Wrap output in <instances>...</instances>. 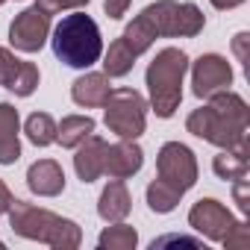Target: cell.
<instances>
[{
  "mask_svg": "<svg viewBox=\"0 0 250 250\" xmlns=\"http://www.w3.org/2000/svg\"><path fill=\"white\" fill-rule=\"evenodd\" d=\"M247 124H250V109L244 97L224 88L206 97V103L186 118V130L221 150H229L247 145Z\"/></svg>",
  "mask_w": 250,
  "mask_h": 250,
  "instance_id": "cell-1",
  "label": "cell"
},
{
  "mask_svg": "<svg viewBox=\"0 0 250 250\" xmlns=\"http://www.w3.org/2000/svg\"><path fill=\"white\" fill-rule=\"evenodd\" d=\"M6 215H9L12 232L21 238L42 241L47 247H56V250H74L83 244V229L77 221L62 218L50 209H42L30 200H12Z\"/></svg>",
  "mask_w": 250,
  "mask_h": 250,
  "instance_id": "cell-2",
  "label": "cell"
},
{
  "mask_svg": "<svg viewBox=\"0 0 250 250\" xmlns=\"http://www.w3.org/2000/svg\"><path fill=\"white\" fill-rule=\"evenodd\" d=\"M53 56L68 68H91L103 56V36L91 15L74 12L53 27Z\"/></svg>",
  "mask_w": 250,
  "mask_h": 250,
  "instance_id": "cell-3",
  "label": "cell"
},
{
  "mask_svg": "<svg viewBox=\"0 0 250 250\" xmlns=\"http://www.w3.org/2000/svg\"><path fill=\"white\" fill-rule=\"evenodd\" d=\"M188 71V56L180 47H162L145 74L147 91H150V109L156 118H174V112L183 103V80Z\"/></svg>",
  "mask_w": 250,
  "mask_h": 250,
  "instance_id": "cell-4",
  "label": "cell"
},
{
  "mask_svg": "<svg viewBox=\"0 0 250 250\" xmlns=\"http://www.w3.org/2000/svg\"><path fill=\"white\" fill-rule=\"evenodd\" d=\"M103 121H106L109 133H115L118 139L136 142L147 127V100H145V94L130 88V85L112 88L106 103H103Z\"/></svg>",
  "mask_w": 250,
  "mask_h": 250,
  "instance_id": "cell-5",
  "label": "cell"
},
{
  "mask_svg": "<svg viewBox=\"0 0 250 250\" xmlns=\"http://www.w3.org/2000/svg\"><path fill=\"white\" fill-rule=\"evenodd\" d=\"M142 18L150 24L156 39H194L206 27V15L194 3H177V0H156L142 9Z\"/></svg>",
  "mask_w": 250,
  "mask_h": 250,
  "instance_id": "cell-6",
  "label": "cell"
},
{
  "mask_svg": "<svg viewBox=\"0 0 250 250\" xmlns=\"http://www.w3.org/2000/svg\"><path fill=\"white\" fill-rule=\"evenodd\" d=\"M156 177L180 188L183 194L197 183V159L194 150L183 142H165L156 156Z\"/></svg>",
  "mask_w": 250,
  "mask_h": 250,
  "instance_id": "cell-7",
  "label": "cell"
},
{
  "mask_svg": "<svg viewBox=\"0 0 250 250\" xmlns=\"http://www.w3.org/2000/svg\"><path fill=\"white\" fill-rule=\"evenodd\" d=\"M50 36V15L39 6H30L18 12L9 24V44L18 53H39Z\"/></svg>",
  "mask_w": 250,
  "mask_h": 250,
  "instance_id": "cell-8",
  "label": "cell"
},
{
  "mask_svg": "<svg viewBox=\"0 0 250 250\" xmlns=\"http://www.w3.org/2000/svg\"><path fill=\"white\" fill-rule=\"evenodd\" d=\"M232 85V65L221 53H203L197 62H191V91L194 97L206 100L224 88Z\"/></svg>",
  "mask_w": 250,
  "mask_h": 250,
  "instance_id": "cell-9",
  "label": "cell"
},
{
  "mask_svg": "<svg viewBox=\"0 0 250 250\" xmlns=\"http://www.w3.org/2000/svg\"><path fill=\"white\" fill-rule=\"evenodd\" d=\"M188 227L197 229L203 238L221 244V241L229 235V229L235 227V218H232V212H229L221 200H215V197H200V200L191 206V212H188Z\"/></svg>",
  "mask_w": 250,
  "mask_h": 250,
  "instance_id": "cell-10",
  "label": "cell"
},
{
  "mask_svg": "<svg viewBox=\"0 0 250 250\" xmlns=\"http://www.w3.org/2000/svg\"><path fill=\"white\" fill-rule=\"evenodd\" d=\"M39 80L42 74L33 62H24L12 50L0 47V85L3 88H9L15 97H30L39 88Z\"/></svg>",
  "mask_w": 250,
  "mask_h": 250,
  "instance_id": "cell-11",
  "label": "cell"
},
{
  "mask_svg": "<svg viewBox=\"0 0 250 250\" xmlns=\"http://www.w3.org/2000/svg\"><path fill=\"white\" fill-rule=\"evenodd\" d=\"M145 165V150L130 142V139H121L118 145L106 147V159H103V174H109L112 180H127L133 174H139Z\"/></svg>",
  "mask_w": 250,
  "mask_h": 250,
  "instance_id": "cell-12",
  "label": "cell"
},
{
  "mask_svg": "<svg viewBox=\"0 0 250 250\" xmlns=\"http://www.w3.org/2000/svg\"><path fill=\"white\" fill-rule=\"evenodd\" d=\"M106 139L100 136H85L74 150V171L83 183H94L97 177H103V159H106Z\"/></svg>",
  "mask_w": 250,
  "mask_h": 250,
  "instance_id": "cell-13",
  "label": "cell"
},
{
  "mask_svg": "<svg viewBox=\"0 0 250 250\" xmlns=\"http://www.w3.org/2000/svg\"><path fill=\"white\" fill-rule=\"evenodd\" d=\"M27 188L39 197H59L65 191V171L56 159H39L27 171Z\"/></svg>",
  "mask_w": 250,
  "mask_h": 250,
  "instance_id": "cell-14",
  "label": "cell"
},
{
  "mask_svg": "<svg viewBox=\"0 0 250 250\" xmlns=\"http://www.w3.org/2000/svg\"><path fill=\"white\" fill-rule=\"evenodd\" d=\"M109 80H112L109 74H97V71H88V74L77 77V80L71 83V97H74V103L83 106V109H97V106H103L106 97H109V91H112V83H109Z\"/></svg>",
  "mask_w": 250,
  "mask_h": 250,
  "instance_id": "cell-15",
  "label": "cell"
},
{
  "mask_svg": "<svg viewBox=\"0 0 250 250\" xmlns=\"http://www.w3.org/2000/svg\"><path fill=\"white\" fill-rule=\"evenodd\" d=\"M133 209V197H130V188L124 180H112L103 191H100V200H97V215L106 221V224H115V221H124Z\"/></svg>",
  "mask_w": 250,
  "mask_h": 250,
  "instance_id": "cell-16",
  "label": "cell"
},
{
  "mask_svg": "<svg viewBox=\"0 0 250 250\" xmlns=\"http://www.w3.org/2000/svg\"><path fill=\"white\" fill-rule=\"evenodd\" d=\"M21 118L12 103H0V165H15L21 159V142H18Z\"/></svg>",
  "mask_w": 250,
  "mask_h": 250,
  "instance_id": "cell-17",
  "label": "cell"
},
{
  "mask_svg": "<svg viewBox=\"0 0 250 250\" xmlns=\"http://www.w3.org/2000/svg\"><path fill=\"white\" fill-rule=\"evenodd\" d=\"M247 156H250V147H247V145H241V147H229V150H221V153L212 159V171H215L221 180L235 183V180L247 177V168H250Z\"/></svg>",
  "mask_w": 250,
  "mask_h": 250,
  "instance_id": "cell-18",
  "label": "cell"
},
{
  "mask_svg": "<svg viewBox=\"0 0 250 250\" xmlns=\"http://www.w3.org/2000/svg\"><path fill=\"white\" fill-rule=\"evenodd\" d=\"M94 133V118L91 115H65L56 124V142L68 150H74L85 136Z\"/></svg>",
  "mask_w": 250,
  "mask_h": 250,
  "instance_id": "cell-19",
  "label": "cell"
},
{
  "mask_svg": "<svg viewBox=\"0 0 250 250\" xmlns=\"http://www.w3.org/2000/svg\"><path fill=\"white\" fill-rule=\"evenodd\" d=\"M180 200H183V191L174 188L171 183L159 180V177L147 186V206H150V212H156V215L174 212V209L180 206Z\"/></svg>",
  "mask_w": 250,
  "mask_h": 250,
  "instance_id": "cell-20",
  "label": "cell"
},
{
  "mask_svg": "<svg viewBox=\"0 0 250 250\" xmlns=\"http://www.w3.org/2000/svg\"><path fill=\"white\" fill-rule=\"evenodd\" d=\"M139 244V232L136 227L124 224V221H115L112 227H106L97 238V247L100 250H133Z\"/></svg>",
  "mask_w": 250,
  "mask_h": 250,
  "instance_id": "cell-21",
  "label": "cell"
},
{
  "mask_svg": "<svg viewBox=\"0 0 250 250\" xmlns=\"http://www.w3.org/2000/svg\"><path fill=\"white\" fill-rule=\"evenodd\" d=\"M24 133L36 147H47L56 142V121L47 112H33L24 124Z\"/></svg>",
  "mask_w": 250,
  "mask_h": 250,
  "instance_id": "cell-22",
  "label": "cell"
},
{
  "mask_svg": "<svg viewBox=\"0 0 250 250\" xmlns=\"http://www.w3.org/2000/svg\"><path fill=\"white\" fill-rule=\"evenodd\" d=\"M133 65H136V56L124 47L121 39H115L109 44L106 56H103V74H109V77H127L133 71Z\"/></svg>",
  "mask_w": 250,
  "mask_h": 250,
  "instance_id": "cell-23",
  "label": "cell"
},
{
  "mask_svg": "<svg viewBox=\"0 0 250 250\" xmlns=\"http://www.w3.org/2000/svg\"><path fill=\"white\" fill-rule=\"evenodd\" d=\"M227 250H247L250 247V227L244 221H235V227L229 229V235L221 241Z\"/></svg>",
  "mask_w": 250,
  "mask_h": 250,
  "instance_id": "cell-24",
  "label": "cell"
},
{
  "mask_svg": "<svg viewBox=\"0 0 250 250\" xmlns=\"http://www.w3.org/2000/svg\"><path fill=\"white\" fill-rule=\"evenodd\" d=\"M88 3H91V0H36V6L42 12H47V15H56L62 9H83Z\"/></svg>",
  "mask_w": 250,
  "mask_h": 250,
  "instance_id": "cell-25",
  "label": "cell"
},
{
  "mask_svg": "<svg viewBox=\"0 0 250 250\" xmlns=\"http://www.w3.org/2000/svg\"><path fill=\"white\" fill-rule=\"evenodd\" d=\"M232 197H235V203H238L241 212L250 209V183H247V177L235 180V186H232Z\"/></svg>",
  "mask_w": 250,
  "mask_h": 250,
  "instance_id": "cell-26",
  "label": "cell"
},
{
  "mask_svg": "<svg viewBox=\"0 0 250 250\" xmlns=\"http://www.w3.org/2000/svg\"><path fill=\"white\" fill-rule=\"evenodd\" d=\"M165 244H186V247H203V241H197V238H188V235H162V238H156L153 244H150V250H159V247H165ZM206 250V247H203Z\"/></svg>",
  "mask_w": 250,
  "mask_h": 250,
  "instance_id": "cell-27",
  "label": "cell"
},
{
  "mask_svg": "<svg viewBox=\"0 0 250 250\" xmlns=\"http://www.w3.org/2000/svg\"><path fill=\"white\" fill-rule=\"evenodd\" d=\"M130 3H133V0H103V9H106V15L112 21H121L124 15H127Z\"/></svg>",
  "mask_w": 250,
  "mask_h": 250,
  "instance_id": "cell-28",
  "label": "cell"
},
{
  "mask_svg": "<svg viewBox=\"0 0 250 250\" xmlns=\"http://www.w3.org/2000/svg\"><path fill=\"white\" fill-rule=\"evenodd\" d=\"M12 191H9V186L3 183V180H0V215H6L9 212V206H12Z\"/></svg>",
  "mask_w": 250,
  "mask_h": 250,
  "instance_id": "cell-29",
  "label": "cell"
},
{
  "mask_svg": "<svg viewBox=\"0 0 250 250\" xmlns=\"http://www.w3.org/2000/svg\"><path fill=\"white\" fill-rule=\"evenodd\" d=\"M209 3L215 6V9H221V12H227V9H235V6H241L244 0H209Z\"/></svg>",
  "mask_w": 250,
  "mask_h": 250,
  "instance_id": "cell-30",
  "label": "cell"
},
{
  "mask_svg": "<svg viewBox=\"0 0 250 250\" xmlns=\"http://www.w3.org/2000/svg\"><path fill=\"white\" fill-rule=\"evenodd\" d=\"M3 247H6V244H3V241H0V250H3Z\"/></svg>",
  "mask_w": 250,
  "mask_h": 250,
  "instance_id": "cell-31",
  "label": "cell"
},
{
  "mask_svg": "<svg viewBox=\"0 0 250 250\" xmlns=\"http://www.w3.org/2000/svg\"><path fill=\"white\" fill-rule=\"evenodd\" d=\"M3 3H6V0H0V6H3Z\"/></svg>",
  "mask_w": 250,
  "mask_h": 250,
  "instance_id": "cell-32",
  "label": "cell"
}]
</instances>
